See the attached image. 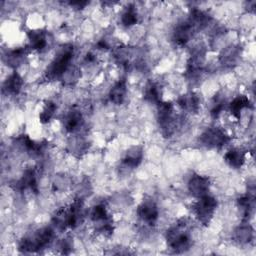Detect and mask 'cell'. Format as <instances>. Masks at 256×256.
Instances as JSON below:
<instances>
[{"instance_id": "20", "label": "cell", "mask_w": 256, "mask_h": 256, "mask_svg": "<svg viewBox=\"0 0 256 256\" xmlns=\"http://www.w3.org/2000/svg\"><path fill=\"white\" fill-rule=\"evenodd\" d=\"M144 98L151 103L159 104L161 102V91L157 84L149 83L144 92Z\"/></svg>"}, {"instance_id": "3", "label": "cell", "mask_w": 256, "mask_h": 256, "mask_svg": "<svg viewBox=\"0 0 256 256\" xmlns=\"http://www.w3.org/2000/svg\"><path fill=\"white\" fill-rule=\"evenodd\" d=\"M73 57V48L70 46L68 48L62 49L55 59L51 62L50 66L47 69V78L48 79H56L61 77L64 72H66L67 68L70 65V62Z\"/></svg>"}, {"instance_id": "7", "label": "cell", "mask_w": 256, "mask_h": 256, "mask_svg": "<svg viewBox=\"0 0 256 256\" xmlns=\"http://www.w3.org/2000/svg\"><path fill=\"white\" fill-rule=\"evenodd\" d=\"M229 140H230V137L225 133V131L217 127L207 129L200 137L201 143L211 148L221 147L225 145Z\"/></svg>"}, {"instance_id": "11", "label": "cell", "mask_w": 256, "mask_h": 256, "mask_svg": "<svg viewBox=\"0 0 256 256\" xmlns=\"http://www.w3.org/2000/svg\"><path fill=\"white\" fill-rule=\"evenodd\" d=\"M195 30L196 29L193 27V25L189 21L180 24L179 26H177V28L174 32L175 42L179 45H183V44L187 43L190 40V38L192 37Z\"/></svg>"}, {"instance_id": "23", "label": "cell", "mask_w": 256, "mask_h": 256, "mask_svg": "<svg viewBox=\"0 0 256 256\" xmlns=\"http://www.w3.org/2000/svg\"><path fill=\"white\" fill-rule=\"evenodd\" d=\"M223 107H224V100L219 96L215 97L214 101L212 102V107H211L212 116L217 117L221 113Z\"/></svg>"}, {"instance_id": "14", "label": "cell", "mask_w": 256, "mask_h": 256, "mask_svg": "<svg viewBox=\"0 0 256 256\" xmlns=\"http://www.w3.org/2000/svg\"><path fill=\"white\" fill-rule=\"evenodd\" d=\"M23 80L17 72H13L4 82V90L9 94H18L22 88Z\"/></svg>"}, {"instance_id": "6", "label": "cell", "mask_w": 256, "mask_h": 256, "mask_svg": "<svg viewBox=\"0 0 256 256\" xmlns=\"http://www.w3.org/2000/svg\"><path fill=\"white\" fill-rule=\"evenodd\" d=\"M91 219L97 225V229L103 234H110L112 232V223L110 215L103 204H98L91 210Z\"/></svg>"}, {"instance_id": "13", "label": "cell", "mask_w": 256, "mask_h": 256, "mask_svg": "<svg viewBox=\"0 0 256 256\" xmlns=\"http://www.w3.org/2000/svg\"><path fill=\"white\" fill-rule=\"evenodd\" d=\"M142 156H143V153L140 147H132L126 152L122 162L126 167L135 168L140 164L142 160Z\"/></svg>"}, {"instance_id": "12", "label": "cell", "mask_w": 256, "mask_h": 256, "mask_svg": "<svg viewBox=\"0 0 256 256\" xmlns=\"http://www.w3.org/2000/svg\"><path fill=\"white\" fill-rule=\"evenodd\" d=\"M178 105L183 109L191 113H196L199 109L200 102L199 98L195 93H187L185 95H182L178 99Z\"/></svg>"}, {"instance_id": "25", "label": "cell", "mask_w": 256, "mask_h": 256, "mask_svg": "<svg viewBox=\"0 0 256 256\" xmlns=\"http://www.w3.org/2000/svg\"><path fill=\"white\" fill-rule=\"evenodd\" d=\"M71 5H73V6H77V8H80L81 6H85L86 4H87V2H71L70 3Z\"/></svg>"}, {"instance_id": "19", "label": "cell", "mask_w": 256, "mask_h": 256, "mask_svg": "<svg viewBox=\"0 0 256 256\" xmlns=\"http://www.w3.org/2000/svg\"><path fill=\"white\" fill-rule=\"evenodd\" d=\"M19 187L21 189L30 188L32 191L37 192V181H36V175L35 171L33 169H27L21 180L19 181Z\"/></svg>"}, {"instance_id": "21", "label": "cell", "mask_w": 256, "mask_h": 256, "mask_svg": "<svg viewBox=\"0 0 256 256\" xmlns=\"http://www.w3.org/2000/svg\"><path fill=\"white\" fill-rule=\"evenodd\" d=\"M121 22L126 27H130V26L136 24V22H137V12H136V9L133 5L128 6L125 9V11L122 13Z\"/></svg>"}, {"instance_id": "9", "label": "cell", "mask_w": 256, "mask_h": 256, "mask_svg": "<svg viewBox=\"0 0 256 256\" xmlns=\"http://www.w3.org/2000/svg\"><path fill=\"white\" fill-rule=\"evenodd\" d=\"M209 179L201 175H193L188 183L189 191L196 197H202L206 195L209 190Z\"/></svg>"}, {"instance_id": "16", "label": "cell", "mask_w": 256, "mask_h": 256, "mask_svg": "<svg viewBox=\"0 0 256 256\" xmlns=\"http://www.w3.org/2000/svg\"><path fill=\"white\" fill-rule=\"evenodd\" d=\"M29 39V46L33 50H42L45 48L46 42V35L43 31L40 30H33L28 33Z\"/></svg>"}, {"instance_id": "17", "label": "cell", "mask_w": 256, "mask_h": 256, "mask_svg": "<svg viewBox=\"0 0 256 256\" xmlns=\"http://www.w3.org/2000/svg\"><path fill=\"white\" fill-rule=\"evenodd\" d=\"M127 92L126 82L124 80L118 81L110 90L109 98L115 104H121L125 99V95Z\"/></svg>"}, {"instance_id": "22", "label": "cell", "mask_w": 256, "mask_h": 256, "mask_svg": "<svg viewBox=\"0 0 256 256\" xmlns=\"http://www.w3.org/2000/svg\"><path fill=\"white\" fill-rule=\"evenodd\" d=\"M56 109H57V106L54 102H51V101L46 102L42 111L39 114V121L41 123H47L48 121H50V119L55 114Z\"/></svg>"}, {"instance_id": "8", "label": "cell", "mask_w": 256, "mask_h": 256, "mask_svg": "<svg viewBox=\"0 0 256 256\" xmlns=\"http://www.w3.org/2000/svg\"><path fill=\"white\" fill-rule=\"evenodd\" d=\"M139 218L148 224H154L158 218V208L151 199L144 200L137 209Z\"/></svg>"}, {"instance_id": "2", "label": "cell", "mask_w": 256, "mask_h": 256, "mask_svg": "<svg viewBox=\"0 0 256 256\" xmlns=\"http://www.w3.org/2000/svg\"><path fill=\"white\" fill-rule=\"evenodd\" d=\"M53 232L50 228H42L32 236L22 239L19 249L23 252H34L45 247L52 239Z\"/></svg>"}, {"instance_id": "1", "label": "cell", "mask_w": 256, "mask_h": 256, "mask_svg": "<svg viewBox=\"0 0 256 256\" xmlns=\"http://www.w3.org/2000/svg\"><path fill=\"white\" fill-rule=\"evenodd\" d=\"M168 246L176 252H183L190 246L189 234L184 223L177 224L167 231L166 235Z\"/></svg>"}, {"instance_id": "5", "label": "cell", "mask_w": 256, "mask_h": 256, "mask_svg": "<svg viewBox=\"0 0 256 256\" xmlns=\"http://www.w3.org/2000/svg\"><path fill=\"white\" fill-rule=\"evenodd\" d=\"M158 121L163 135L169 137L175 128L173 105L170 102H160L158 104Z\"/></svg>"}, {"instance_id": "4", "label": "cell", "mask_w": 256, "mask_h": 256, "mask_svg": "<svg viewBox=\"0 0 256 256\" xmlns=\"http://www.w3.org/2000/svg\"><path fill=\"white\" fill-rule=\"evenodd\" d=\"M217 202L215 198L206 194L200 197V199L194 204L193 211L201 223L208 224L214 214Z\"/></svg>"}, {"instance_id": "15", "label": "cell", "mask_w": 256, "mask_h": 256, "mask_svg": "<svg viewBox=\"0 0 256 256\" xmlns=\"http://www.w3.org/2000/svg\"><path fill=\"white\" fill-rule=\"evenodd\" d=\"M224 159L231 167L238 169L243 165V163L245 161V154L242 150L234 148V149L229 150L224 155Z\"/></svg>"}, {"instance_id": "24", "label": "cell", "mask_w": 256, "mask_h": 256, "mask_svg": "<svg viewBox=\"0 0 256 256\" xmlns=\"http://www.w3.org/2000/svg\"><path fill=\"white\" fill-rule=\"evenodd\" d=\"M25 54V49L23 48H17L13 51H11L9 53V56H8V61L12 64H15V63H18L20 61V59L23 57V55Z\"/></svg>"}, {"instance_id": "10", "label": "cell", "mask_w": 256, "mask_h": 256, "mask_svg": "<svg viewBox=\"0 0 256 256\" xmlns=\"http://www.w3.org/2000/svg\"><path fill=\"white\" fill-rule=\"evenodd\" d=\"M82 123H83V116L81 112L77 109H71L64 116L63 124L65 129L69 132H73L78 128H80Z\"/></svg>"}, {"instance_id": "18", "label": "cell", "mask_w": 256, "mask_h": 256, "mask_svg": "<svg viewBox=\"0 0 256 256\" xmlns=\"http://www.w3.org/2000/svg\"><path fill=\"white\" fill-rule=\"evenodd\" d=\"M250 102L249 99L245 96V95H239L237 97H235L232 102L229 105V109H230V113L232 114V116H234L235 118H239L240 117V113L243 109L247 108L249 106Z\"/></svg>"}]
</instances>
